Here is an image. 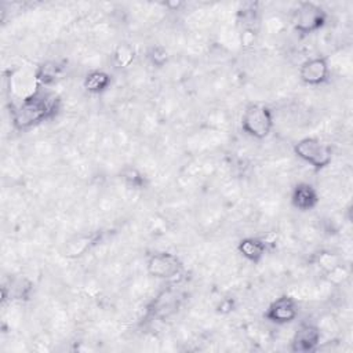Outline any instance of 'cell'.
Returning a JSON list of instances; mask_svg holds the SVG:
<instances>
[{"label": "cell", "mask_w": 353, "mask_h": 353, "mask_svg": "<svg viewBox=\"0 0 353 353\" xmlns=\"http://www.w3.org/2000/svg\"><path fill=\"white\" fill-rule=\"evenodd\" d=\"M57 109L58 98L39 90L36 94L18 101L11 108V121L18 130H28L51 119L57 113Z\"/></svg>", "instance_id": "cell-1"}, {"label": "cell", "mask_w": 353, "mask_h": 353, "mask_svg": "<svg viewBox=\"0 0 353 353\" xmlns=\"http://www.w3.org/2000/svg\"><path fill=\"white\" fill-rule=\"evenodd\" d=\"M274 127L273 112L268 105L252 102L244 108L241 130L251 138L265 139Z\"/></svg>", "instance_id": "cell-2"}, {"label": "cell", "mask_w": 353, "mask_h": 353, "mask_svg": "<svg viewBox=\"0 0 353 353\" xmlns=\"http://www.w3.org/2000/svg\"><path fill=\"white\" fill-rule=\"evenodd\" d=\"M294 153L298 159L314 170L327 168L332 161V148L317 137H305L294 143Z\"/></svg>", "instance_id": "cell-3"}, {"label": "cell", "mask_w": 353, "mask_h": 353, "mask_svg": "<svg viewBox=\"0 0 353 353\" xmlns=\"http://www.w3.org/2000/svg\"><path fill=\"white\" fill-rule=\"evenodd\" d=\"M327 22V12L321 6L313 1L298 3L292 12L294 29L302 34L307 36L319 32Z\"/></svg>", "instance_id": "cell-4"}, {"label": "cell", "mask_w": 353, "mask_h": 353, "mask_svg": "<svg viewBox=\"0 0 353 353\" xmlns=\"http://www.w3.org/2000/svg\"><path fill=\"white\" fill-rule=\"evenodd\" d=\"M146 273L154 279L171 280L181 274L182 262L176 254L168 251L153 252L146 258Z\"/></svg>", "instance_id": "cell-5"}, {"label": "cell", "mask_w": 353, "mask_h": 353, "mask_svg": "<svg viewBox=\"0 0 353 353\" xmlns=\"http://www.w3.org/2000/svg\"><path fill=\"white\" fill-rule=\"evenodd\" d=\"M263 316L270 323H274L279 325L291 323L298 316L296 299L290 295H281L268 305Z\"/></svg>", "instance_id": "cell-6"}, {"label": "cell", "mask_w": 353, "mask_h": 353, "mask_svg": "<svg viewBox=\"0 0 353 353\" xmlns=\"http://www.w3.org/2000/svg\"><path fill=\"white\" fill-rule=\"evenodd\" d=\"M330 63L324 57H312L299 66V79L306 85H320L330 79Z\"/></svg>", "instance_id": "cell-7"}, {"label": "cell", "mask_w": 353, "mask_h": 353, "mask_svg": "<svg viewBox=\"0 0 353 353\" xmlns=\"http://www.w3.org/2000/svg\"><path fill=\"white\" fill-rule=\"evenodd\" d=\"M321 330L312 323L301 324L291 338V350L298 353L313 352L320 345Z\"/></svg>", "instance_id": "cell-8"}, {"label": "cell", "mask_w": 353, "mask_h": 353, "mask_svg": "<svg viewBox=\"0 0 353 353\" xmlns=\"http://www.w3.org/2000/svg\"><path fill=\"white\" fill-rule=\"evenodd\" d=\"M179 306V295L174 288L161 290L149 305V313L159 319L164 320L172 316Z\"/></svg>", "instance_id": "cell-9"}, {"label": "cell", "mask_w": 353, "mask_h": 353, "mask_svg": "<svg viewBox=\"0 0 353 353\" xmlns=\"http://www.w3.org/2000/svg\"><path fill=\"white\" fill-rule=\"evenodd\" d=\"M290 201L294 208L299 211H310L317 207L320 196L317 189L309 182H298L290 196Z\"/></svg>", "instance_id": "cell-10"}, {"label": "cell", "mask_w": 353, "mask_h": 353, "mask_svg": "<svg viewBox=\"0 0 353 353\" xmlns=\"http://www.w3.org/2000/svg\"><path fill=\"white\" fill-rule=\"evenodd\" d=\"M99 239H101V234L95 233V232L79 233V234L70 237L65 243V245L62 248V254L68 258H79V256L84 255L87 251H90V248L92 245H95Z\"/></svg>", "instance_id": "cell-11"}, {"label": "cell", "mask_w": 353, "mask_h": 353, "mask_svg": "<svg viewBox=\"0 0 353 353\" xmlns=\"http://www.w3.org/2000/svg\"><path fill=\"white\" fill-rule=\"evenodd\" d=\"M269 243L263 237L247 236L237 243L239 254L251 263H258L263 259L268 251Z\"/></svg>", "instance_id": "cell-12"}, {"label": "cell", "mask_w": 353, "mask_h": 353, "mask_svg": "<svg viewBox=\"0 0 353 353\" xmlns=\"http://www.w3.org/2000/svg\"><path fill=\"white\" fill-rule=\"evenodd\" d=\"M110 84H112L110 74L101 69L90 70L83 80V87L85 88V91L91 94H102L108 88H110Z\"/></svg>", "instance_id": "cell-13"}, {"label": "cell", "mask_w": 353, "mask_h": 353, "mask_svg": "<svg viewBox=\"0 0 353 353\" xmlns=\"http://www.w3.org/2000/svg\"><path fill=\"white\" fill-rule=\"evenodd\" d=\"M61 72L62 66L55 61H46L37 69H34L39 85H48L55 83V80L61 76Z\"/></svg>", "instance_id": "cell-14"}, {"label": "cell", "mask_w": 353, "mask_h": 353, "mask_svg": "<svg viewBox=\"0 0 353 353\" xmlns=\"http://www.w3.org/2000/svg\"><path fill=\"white\" fill-rule=\"evenodd\" d=\"M135 52L130 44H119L114 48L113 59L119 68H128L134 62Z\"/></svg>", "instance_id": "cell-15"}, {"label": "cell", "mask_w": 353, "mask_h": 353, "mask_svg": "<svg viewBox=\"0 0 353 353\" xmlns=\"http://www.w3.org/2000/svg\"><path fill=\"white\" fill-rule=\"evenodd\" d=\"M148 58L150 59L152 65H154V66H157V68H161V66H164V65L167 63V61H168V52H167V50H165L164 47H161V46H154V47L150 48V51H149V54H148Z\"/></svg>", "instance_id": "cell-16"}, {"label": "cell", "mask_w": 353, "mask_h": 353, "mask_svg": "<svg viewBox=\"0 0 353 353\" xmlns=\"http://www.w3.org/2000/svg\"><path fill=\"white\" fill-rule=\"evenodd\" d=\"M123 178H124V181H125L128 185H131L132 188H138V186L143 182L142 175H141L137 170H134V168L125 170V172L123 174Z\"/></svg>", "instance_id": "cell-17"}]
</instances>
